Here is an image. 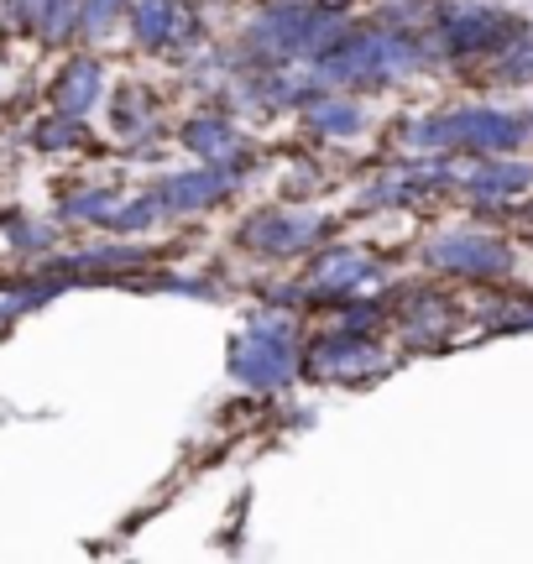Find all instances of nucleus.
I'll return each mask as SVG.
<instances>
[{"instance_id":"obj_15","label":"nucleus","mask_w":533,"mask_h":564,"mask_svg":"<svg viewBox=\"0 0 533 564\" xmlns=\"http://www.w3.org/2000/svg\"><path fill=\"white\" fill-rule=\"evenodd\" d=\"M325 6H346V0H325Z\"/></svg>"},{"instance_id":"obj_11","label":"nucleus","mask_w":533,"mask_h":564,"mask_svg":"<svg viewBox=\"0 0 533 564\" xmlns=\"http://www.w3.org/2000/svg\"><path fill=\"white\" fill-rule=\"evenodd\" d=\"M188 147L205 162H226L230 152H236V131H230V121H220V116H199V121L188 126Z\"/></svg>"},{"instance_id":"obj_5","label":"nucleus","mask_w":533,"mask_h":564,"mask_svg":"<svg viewBox=\"0 0 533 564\" xmlns=\"http://www.w3.org/2000/svg\"><path fill=\"white\" fill-rule=\"evenodd\" d=\"M377 282V262L367 257H356V251H329L325 262L314 267V278H308V293H325V299H350V293H361Z\"/></svg>"},{"instance_id":"obj_1","label":"nucleus","mask_w":533,"mask_h":564,"mask_svg":"<svg viewBox=\"0 0 533 564\" xmlns=\"http://www.w3.org/2000/svg\"><path fill=\"white\" fill-rule=\"evenodd\" d=\"M230 371L251 387H278L287 377V366H293V324L287 319H257L247 329V340L236 345V356H230Z\"/></svg>"},{"instance_id":"obj_6","label":"nucleus","mask_w":533,"mask_h":564,"mask_svg":"<svg viewBox=\"0 0 533 564\" xmlns=\"http://www.w3.org/2000/svg\"><path fill=\"white\" fill-rule=\"evenodd\" d=\"M308 366H314L319 377H361L371 366H382V356L361 340V329H346V335H329L325 345H314Z\"/></svg>"},{"instance_id":"obj_3","label":"nucleus","mask_w":533,"mask_h":564,"mask_svg":"<svg viewBox=\"0 0 533 564\" xmlns=\"http://www.w3.org/2000/svg\"><path fill=\"white\" fill-rule=\"evenodd\" d=\"M429 262L455 272V278H508L513 272L508 246L492 241V236H445L429 251Z\"/></svg>"},{"instance_id":"obj_2","label":"nucleus","mask_w":533,"mask_h":564,"mask_svg":"<svg viewBox=\"0 0 533 564\" xmlns=\"http://www.w3.org/2000/svg\"><path fill=\"white\" fill-rule=\"evenodd\" d=\"M502 26H513L502 11H492V6H471V0H455L450 11L439 17V37H445L450 53L471 58V53H502V47L513 42V32H502Z\"/></svg>"},{"instance_id":"obj_8","label":"nucleus","mask_w":533,"mask_h":564,"mask_svg":"<svg viewBox=\"0 0 533 564\" xmlns=\"http://www.w3.org/2000/svg\"><path fill=\"white\" fill-rule=\"evenodd\" d=\"M188 37V21L178 0H137V42L142 47H167Z\"/></svg>"},{"instance_id":"obj_7","label":"nucleus","mask_w":533,"mask_h":564,"mask_svg":"<svg viewBox=\"0 0 533 564\" xmlns=\"http://www.w3.org/2000/svg\"><path fill=\"white\" fill-rule=\"evenodd\" d=\"M230 173H220L215 162H205L199 173H184V178H167L163 194H157V204L163 209H205V204H215L220 194H230Z\"/></svg>"},{"instance_id":"obj_14","label":"nucleus","mask_w":533,"mask_h":564,"mask_svg":"<svg viewBox=\"0 0 533 564\" xmlns=\"http://www.w3.org/2000/svg\"><path fill=\"white\" fill-rule=\"evenodd\" d=\"M126 0H79V21H84V32L89 37H100L105 26L116 21V11H121Z\"/></svg>"},{"instance_id":"obj_4","label":"nucleus","mask_w":533,"mask_h":564,"mask_svg":"<svg viewBox=\"0 0 533 564\" xmlns=\"http://www.w3.org/2000/svg\"><path fill=\"white\" fill-rule=\"evenodd\" d=\"M325 236V220L319 215H298V209H266L257 220H247L241 241L266 251V257H287V251H304L308 241Z\"/></svg>"},{"instance_id":"obj_9","label":"nucleus","mask_w":533,"mask_h":564,"mask_svg":"<svg viewBox=\"0 0 533 564\" xmlns=\"http://www.w3.org/2000/svg\"><path fill=\"white\" fill-rule=\"evenodd\" d=\"M523 183H529V167H523V162L481 158V167L466 178V188H471L476 199H502V194H518Z\"/></svg>"},{"instance_id":"obj_12","label":"nucleus","mask_w":533,"mask_h":564,"mask_svg":"<svg viewBox=\"0 0 533 564\" xmlns=\"http://www.w3.org/2000/svg\"><path fill=\"white\" fill-rule=\"evenodd\" d=\"M361 126H367V116H361L350 100H319V105H314V131L350 137V131H361Z\"/></svg>"},{"instance_id":"obj_13","label":"nucleus","mask_w":533,"mask_h":564,"mask_svg":"<svg viewBox=\"0 0 533 564\" xmlns=\"http://www.w3.org/2000/svg\"><path fill=\"white\" fill-rule=\"evenodd\" d=\"M116 126H121L126 137H142V131H152V116H146V95L142 89H126L121 105H116Z\"/></svg>"},{"instance_id":"obj_10","label":"nucleus","mask_w":533,"mask_h":564,"mask_svg":"<svg viewBox=\"0 0 533 564\" xmlns=\"http://www.w3.org/2000/svg\"><path fill=\"white\" fill-rule=\"evenodd\" d=\"M95 95H100V68H95V63H74L58 79V89H53V100H58L63 116H84V110L95 105Z\"/></svg>"}]
</instances>
